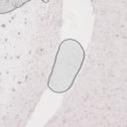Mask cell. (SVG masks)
<instances>
[{"label": "cell", "instance_id": "obj_1", "mask_svg": "<svg viewBox=\"0 0 127 127\" xmlns=\"http://www.w3.org/2000/svg\"><path fill=\"white\" fill-rule=\"evenodd\" d=\"M84 58V50L78 41L74 39L64 40L59 47L48 78L49 89L56 93L67 91L72 86Z\"/></svg>", "mask_w": 127, "mask_h": 127}, {"label": "cell", "instance_id": "obj_2", "mask_svg": "<svg viewBox=\"0 0 127 127\" xmlns=\"http://www.w3.org/2000/svg\"><path fill=\"white\" fill-rule=\"evenodd\" d=\"M28 1H0V13H9L17 8H20Z\"/></svg>", "mask_w": 127, "mask_h": 127}]
</instances>
